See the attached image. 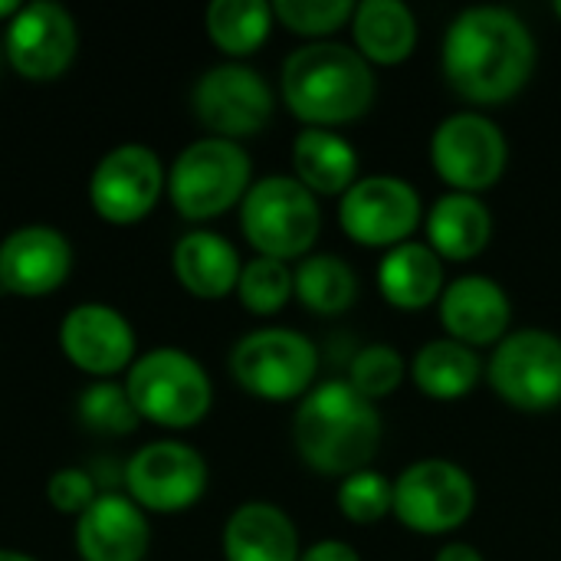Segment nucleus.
<instances>
[{"mask_svg": "<svg viewBox=\"0 0 561 561\" xmlns=\"http://www.w3.org/2000/svg\"><path fill=\"white\" fill-rule=\"evenodd\" d=\"M76 253L62 230L26 224L0 240V289L16 299L53 296L72 273Z\"/></svg>", "mask_w": 561, "mask_h": 561, "instance_id": "obj_17", "label": "nucleus"}, {"mask_svg": "<svg viewBox=\"0 0 561 561\" xmlns=\"http://www.w3.org/2000/svg\"><path fill=\"white\" fill-rule=\"evenodd\" d=\"M440 325L447 339L463 342L470 348H496L513 325V299L510 293L483 273L457 276L444 286L437 299Z\"/></svg>", "mask_w": 561, "mask_h": 561, "instance_id": "obj_18", "label": "nucleus"}, {"mask_svg": "<svg viewBox=\"0 0 561 561\" xmlns=\"http://www.w3.org/2000/svg\"><path fill=\"white\" fill-rule=\"evenodd\" d=\"M20 7H23V3H16V0H0V23H7Z\"/></svg>", "mask_w": 561, "mask_h": 561, "instance_id": "obj_37", "label": "nucleus"}, {"mask_svg": "<svg viewBox=\"0 0 561 561\" xmlns=\"http://www.w3.org/2000/svg\"><path fill=\"white\" fill-rule=\"evenodd\" d=\"M493 394L526 414H542L561 404V335L549 329L510 332L486 358Z\"/></svg>", "mask_w": 561, "mask_h": 561, "instance_id": "obj_11", "label": "nucleus"}, {"mask_svg": "<svg viewBox=\"0 0 561 561\" xmlns=\"http://www.w3.org/2000/svg\"><path fill=\"white\" fill-rule=\"evenodd\" d=\"M76 414L85 431L105 434V437H125L141 424L125 385H118V381H92L79 394Z\"/></svg>", "mask_w": 561, "mask_h": 561, "instance_id": "obj_30", "label": "nucleus"}, {"mask_svg": "<svg viewBox=\"0 0 561 561\" xmlns=\"http://www.w3.org/2000/svg\"><path fill=\"white\" fill-rule=\"evenodd\" d=\"M125 391L141 421L164 431H191L214 408L207 368L181 348H151L125 371Z\"/></svg>", "mask_w": 561, "mask_h": 561, "instance_id": "obj_5", "label": "nucleus"}, {"mask_svg": "<svg viewBox=\"0 0 561 561\" xmlns=\"http://www.w3.org/2000/svg\"><path fill=\"white\" fill-rule=\"evenodd\" d=\"M230 375L256 401H302L316 388L319 348L309 335L286 325L253 329L237 339L230 352Z\"/></svg>", "mask_w": 561, "mask_h": 561, "instance_id": "obj_7", "label": "nucleus"}, {"mask_svg": "<svg viewBox=\"0 0 561 561\" xmlns=\"http://www.w3.org/2000/svg\"><path fill=\"white\" fill-rule=\"evenodd\" d=\"M210 483L204 454L184 440H151L125 463V496L145 513L174 516L194 510Z\"/></svg>", "mask_w": 561, "mask_h": 561, "instance_id": "obj_13", "label": "nucleus"}, {"mask_svg": "<svg viewBox=\"0 0 561 561\" xmlns=\"http://www.w3.org/2000/svg\"><path fill=\"white\" fill-rule=\"evenodd\" d=\"M434 561H486V559H483V552H480L477 546H470V542H447V546H440V549H437Z\"/></svg>", "mask_w": 561, "mask_h": 561, "instance_id": "obj_36", "label": "nucleus"}, {"mask_svg": "<svg viewBox=\"0 0 561 561\" xmlns=\"http://www.w3.org/2000/svg\"><path fill=\"white\" fill-rule=\"evenodd\" d=\"M99 500V483L82 467H59L46 480V503L62 516H82Z\"/></svg>", "mask_w": 561, "mask_h": 561, "instance_id": "obj_34", "label": "nucleus"}, {"mask_svg": "<svg viewBox=\"0 0 561 561\" xmlns=\"http://www.w3.org/2000/svg\"><path fill=\"white\" fill-rule=\"evenodd\" d=\"M299 561H362L358 549L342 539H319L309 549H302Z\"/></svg>", "mask_w": 561, "mask_h": 561, "instance_id": "obj_35", "label": "nucleus"}, {"mask_svg": "<svg viewBox=\"0 0 561 561\" xmlns=\"http://www.w3.org/2000/svg\"><path fill=\"white\" fill-rule=\"evenodd\" d=\"M424 224L421 191L398 174L358 178L339 197L342 233L365 250H394L408 243Z\"/></svg>", "mask_w": 561, "mask_h": 561, "instance_id": "obj_12", "label": "nucleus"}, {"mask_svg": "<svg viewBox=\"0 0 561 561\" xmlns=\"http://www.w3.org/2000/svg\"><path fill=\"white\" fill-rule=\"evenodd\" d=\"M220 552L224 561H299L302 542L286 510L250 500L227 516Z\"/></svg>", "mask_w": 561, "mask_h": 561, "instance_id": "obj_20", "label": "nucleus"}, {"mask_svg": "<svg viewBox=\"0 0 561 561\" xmlns=\"http://www.w3.org/2000/svg\"><path fill=\"white\" fill-rule=\"evenodd\" d=\"M168 194L161 154L141 141H125L105 151L89 174V204L112 227L141 224Z\"/></svg>", "mask_w": 561, "mask_h": 561, "instance_id": "obj_14", "label": "nucleus"}, {"mask_svg": "<svg viewBox=\"0 0 561 561\" xmlns=\"http://www.w3.org/2000/svg\"><path fill=\"white\" fill-rule=\"evenodd\" d=\"M194 118L214 135L227 141H240L260 135L276 112L273 85L250 62H217L204 69L191 89Z\"/></svg>", "mask_w": 561, "mask_h": 561, "instance_id": "obj_10", "label": "nucleus"}, {"mask_svg": "<svg viewBox=\"0 0 561 561\" xmlns=\"http://www.w3.org/2000/svg\"><path fill=\"white\" fill-rule=\"evenodd\" d=\"M293 178L316 197H342L358 174V148L332 128H302L293 138Z\"/></svg>", "mask_w": 561, "mask_h": 561, "instance_id": "obj_24", "label": "nucleus"}, {"mask_svg": "<svg viewBox=\"0 0 561 561\" xmlns=\"http://www.w3.org/2000/svg\"><path fill=\"white\" fill-rule=\"evenodd\" d=\"M273 16L306 43L332 39L355 16L352 0H273Z\"/></svg>", "mask_w": 561, "mask_h": 561, "instance_id": "obj_31", "label": "nucleus"}, {"mask_svg": "<svg viewBox=\"0 0 561 561\" xmlns=\"http://www.w3.org/2000/svg\"><path fill=\"white\" fill-rule=\"evenodd\" d=\"M536 36L510 7L460 10L440 43V72L470 105H503L516 99L536 72Z\"/></svg>", "mask_w": 561, "mask_h": 561, "instance_id": "obj_1", "label": "nucleus"}, {"mask_svg": "<svg viewBox=\"0 0 561 561\" xmlns=\"http://www.w3.org/2000/svg\"><path fill=\"white\" fill-rule=\"evenodd\" d=\"M171 270L187 296L217 302L237 293L243 260L227 237L194 227L171 247Z\"/></svg>", "mask_w": 561, "mask_h": 561, "instance_id": "obj_21", "label": "nucleus"}, {"mask_svg": "<svg viewBox=\"0 0 561 561\" xmlns=\"http://www.w3.org/2000/svg\"><path fill=\"white\" fill-rule=\"evenodd\" d=\"M385 424L378 404L362 398L345 378L319 381L293 417V447L299 460L319 473L345 480L368 470L381 450Z\"/></svg>", "mask_w": 561, "mask_h": 561, "instance_id": "obj_2", "label": "nucleus"}, {"mask_svg": "<svg viewBox=\"0 0 561 561\" xmlns=\"http://www.w3.org/2000/svg\"><path fill=\"white\" fill-rule=\"evenodd\" d=\"M253 184V161L240 141L204 135L178 151L168 168V201L178 217L207 224L240 207Z\"/></svg>", "mask_w": 561, "mask_h": 561, "instance_id": "obj_4", "label": "nucleus"}, {"mask_svg": "<svg viewBox=\"0 0 561 561\" xmlns=\"http://www.w3.org/2000/svg\"><path fill=\"white\" fill-rule=\"evenodd\" d=\"M293 299L312 316H342L358 299V276L339 253H309L293 266Z\"/></svg>", "mask_w": 561, "mask_h": 561, "instance_id": "obj_27", "label": "nucleus"}, {"mask_svg": "<svg viewBox=\"0 0 561 561\" xmlns=\"http://www.w3.org/2000/svg\"><path fill=\"white\" fill-rule=\"evenodd\" d=\"M273 23V3L266 0H214L204 10V30L210 43L233 62L253 56L270 39Z\"/></svg>", "mask_w": 561, "mask_h": 561, "instance_id": "obj_28", "label": "nucleus"}, {"mask_svg": "<svg viewBox=\"0 0 561 561\" xmlns=\"http://www.w3.org/2000/svg\"><path fill=\"white\" fill-rule=\"evenodd\" d=\"M431 168L447 184V191L483 197L503 181L510 168V141L490 115L463 108L434 128Z\"/></svg>", "mask_w": 561, "mask_h": 561, "instance_id": "obj_9", "label": "nucleus"}, {"mask_svg": "<svg viewBox=\"0 0 561 561\" xmlns=\"http://www.w3.org/2000/svg\"><path fill=\"white\" fill-rule=\"evenodd\" d=\"M335 503L342 519H348L352 526H378L394 510V480H388L375 467L358 470L339 480Z\"/></svg>", "mask_w": 561, "mask_h": 561, "instance_id": "obj_33", "label": "nucleus"}, {"mask_svg": "<svg viewBox=\"0 0 561 561\" xmlns=\"http://www.w3.org/2000/svg\"><path fill=\"white\" fill-rule=\"evenodd\" d=\"M444 286V260L424 240H408L388 250L378 263V293L401 312H421L434 306Z\"/></svg>", "mask_w": 561, "mask_h": 561, "instance_id": "obj_23", "label": "nucleus"}, {"mask_svg": "<svg viewBox=\"0 0 561 561\" xmlns=\"http://www.w3.org/2000/svg\"><path fill=\"white\" fill-rule=\"evenodd\" d=\"M0 46H3V59L16 76L30 82H53L76 62L79 23L62 3L33 0L23 3L3 23Z\"/></svg>", "mask_w": 561, "mask_h": 561, "instance_id": "obj_15", "label": "nucleus"}, {"mask_svg": "<svg viewBox=\"0 0 561 561\" xmlns=\"http://www.w3.org/2000/svg\"><path fill=\"white\" fill-rule=\"evenodd\" d=\"M0 66H3V46H0Z\"/></svg>", "mask_w": 561, "mask_h": 561, "instance_id": "obj_40", "label": "nucleus"}, {"mask_svg": "<svg viewBox=\"0 0 561 561\" xmlns=\"http://www.w3.org/2000/svg\"><path fill=\"white\" fill-rule=\"evenodd\" d=\"M424 243L444 263H470L493 240V214L483 197L447 191L424 217Z\"/></svg>", "mask_w": 561, "mask_h": 561, "instance_id": "obj_22", "label": "nucleus"}, {"mask_svg": "<svg viewBox=\"0 0 561 561\" xmlns=\"http://www.w3.org/2000/svg\"><path fill=\"white\" fill-rule=\"evenodd\" d=\"M0 561H36L33 556L20 552V549H0Z\"/></svg>", "mask_w": 561, "mask_h": 561, "instance_id": "obj_38", "label": "nucleus"}, {"mask_svg": "<svg viewBox=\"0 0 561 561\" xmlns=\"http://www.w3.org/2000/svg\"><path fill=\"white\" fill-rule=\"evenodd\" d=\"M375 66L355 46L339 39L302 43L279 69V99L302 128L358 122L375 105Z\"/></svg>", "mask_w": 561, "mask_h": 561, "instance_id": "obj_3", "label": "nucleus"}, {"mask_svg": "<svg viewBox=\"0 0 561 561\" xmlns=\"http://www.w3.org/2000/svg\"><path fill=\"white\" fill-rule=\"evenodd\" d=\"M348 26L352 46L371 66H401L417 49V16L404 0H362Z\"/></svg>", "mask_w": 561, "mask_h": 561, "instance_id": "obj_26", "label": "nucleus"}, {"mask_svg": "<svg viewBox=\"0 0 561 561\" xmlns=\"http://www.w3.org/2000/svg\"><path fill=\"white\" fill-rule=\"evenodd\" d=\"M408 365H411L408 375H411L414 388L424 398L444 401V404L463 401L486 378V362L480 358V352L463 342H454L447 335L424 342Z\"/></svg>", "mask_w": 561, "mask_h": 561, "instance_id": "obj_25", "label": "nucleus"}, {"mask_svg": "<svg viewBox=\"0 0 561 561\" xmlns=\"http://www.w3.org/2000/svg\"><path fill=\"white\" fill-rule=\"evenodd\" d=\"M240 210V233L256 256L302 260L312 253L322 233L319 197L302 187L293 174H266L250 184Z\"/></svg>", "mask_w": 561, "mask_h": 561, "instance_id": "obj_6", "label": "nucleus"}, {"mask_svg": "<svg viewBox=\"0 0 561 561\" xmlns=\"http://www.w3.org/2000/svg\"><path fill=\"white\" fill-rule=\"evenodd\" d=\"M477 510L473 477L444 457H424L408 463L394 477L391 516L414 536H450Z\"/></svg>", "mask_w": 561, "mask_h": 561, "instance_id": "obj_8", "label": "nucleus"}, {"mask_svg": "<svg viewBox=\"0 0 561 561\" xmlns=\"http://www.w3.org/2000/svg\"><path fill=\"white\" fill-rule=\"evenodd\" d=\"M552 10H556V16L561 20V0H556V7H552Z\"/></svg>", "mask_w": 561, "mask_h": 561, "instance_id": "obj_39", "label": "nucleus"}, {"mask_svg": "<svg viewBox=\"0 0 561 561\" xmlns=\"http://www.w3.org/2000/svg\"><path fill=\"white\" fill-rule=\"evenodd\" d=\"M233 296L253 316H276L293 299V266L270 256L247 260Z\"/></svg>", "mask_w": 561, "mask_h": 561, "instance_id": "obj_29", "label": "nucleus"}, {"mask_svg": "<svg viewBox=\"0 0 561 561\" xmlns=\"http://www.w3.org/2000/svg\"><path fill=\"white\" fill-rule=\"evenodd\" d=\"M72 542L82 561H145L151 549L148 513L125 493H99L76 519Z\"/></svg>", "mask_w": 561, "mask_h": 561, "instance_id": "obj_19", "label": "nucleus"}, {"mask_svg": "<svg viewBox=\"0 0 561 561\" xmlns=\"http://www.w3.org/2000/svg\"><path fill=\"white\" fill-rule=\"evenodd\" d=\"M408 371H411V365L404 362V355H401L394 345L375 342V345H365V348L355 352L345 381H348L362 398H368L371 404H378V401L391 398V394L404 385Z\"/></svg>", "mask_w": 561, "mask_h": 561, "instance_id": "obj_32", "label": "nucleus"}, {"mask_svg": "<svg viewBox=\"0 0 561 561\" xmlns=\"http://www.w3.org/2000/svg\"><path fill=\"white\" fill-rule=\"evenodd\" d=\"M59 348L69 365L95 381H112L138 358L131 322L105 302H79L59 322Z\"/></svg>", "mask_w": 561, "mask_h": 561, "instance_id": "obj_16", "label": "nucleus"}]
</instances>
